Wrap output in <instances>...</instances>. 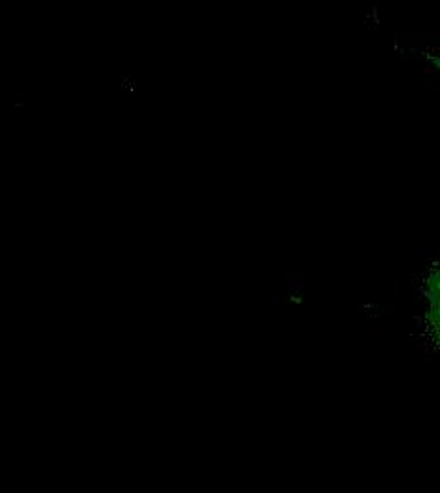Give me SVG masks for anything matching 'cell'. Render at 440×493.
<instances>
[{"label":"cell","instance_id":"4","mask_svg":"<svg viewBox=\"0 0 440 493\" xmlns=\"http://www.w3.org/2000/svg\"><path fill=\"white\" fill-rule=\"evenodd\" d=\"M421 76H423V78H435V76H437V67L431 65V63L423 65V67H421Z\"/></svg>","mask_w":440,"mask_h":493},{"label":"cell","instance_id":"3","mask_svg":"<svg viewBox=\"0 0 440 493\" xmlns=\"http://www.w3.org/2000/svg\"><path fill=\"white\" fill-rule=\"evenodd\" d=\"M363 330L366 336H372V338H387L396 332V325L394 323H368Z\"/></svg>","mask_w":440,"mask_h":493},{"label":"cell","instance_id":"5","mask_svg":"<svg viewBox=\"0 0 440 493\" xmlns=\"http://www.w3.org/2000/svg\"><path fill=\"white\" fill-rule=\"evenodd\" d=\"M423 36H427V40H439L440 30L439 29H425Z\"/></svg>","mask_w":440,"mask_h":493},{"label":"cell","instance_id":"6","mask_svg":"<svg viewBox=\"0 0 440 493\" xmlns=\"http://www.w3.org/2000/svg\"><path fill=\"white\" fill-rule=\"evenodd\" d=\"M425 91H427V93H439V91H440V84H433V86H427V88H425Z\"/></svg>","mask_w":440,"mask_h":493},{"label":"cell","instance_id":"2","mask_svg":"<svg viewBox=\"0 0 440 493\" xmlns=\"http://www.w3.org/2000/svg\"><path fill=\"white\" fill-rule=\"evenodd\" d=\"M391 294H393V302L396 305L404 304L406 302V296H408V281H406V275L396 271L393 275V281H391Z\"/></svg>","mask_w":440,"mask_h":493},{"label":"cell","instance_id":"1","mask_svg":"<svg viewBox=\"0 0 440 493\" xmlns=\"http://www.w3.org/2000/svg\"><path fill=\"white\" fill-rule=\"evenodd\" d=\"M427 300H429L431 325H433L435 329H439L440 327V279H439V273H435V277H431V281H429Z\"/></svg>","mask_w":440,"mask_h":493}]
</instances>
